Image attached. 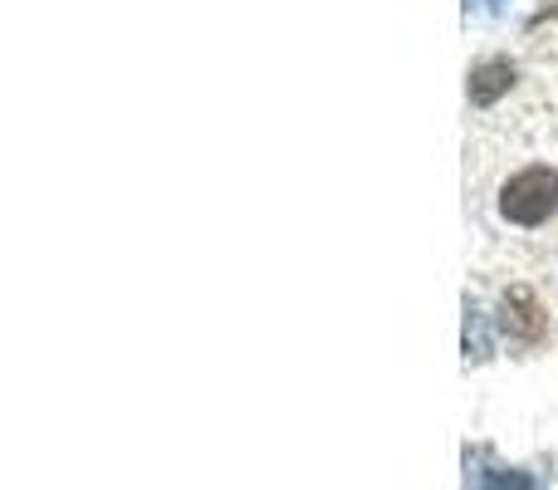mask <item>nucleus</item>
I'll return each instance as SVG.
<instances>
[{
	"instance_id": "obj_1",
	"label": "nucleus",
	"mask_w": 558,
	"mask_h": 490,
	"mask_svg": "<svg viewBox=\"0 0 558 490\" xmlns=\"http://www.w3.org/2000/svg\"><path fill=\"white\" fill-rule=\"evenodd\" d=\"M558 206V172L554 167H524L520 177H510V187L500 192V212L514 226H539L549 222Z\"/></svg>"
},
{
	"instance_id": "obj_2",
	"label": "nucleus",
	"mask_w": 558,
	"mask_h": 490,
	"mask_svg": "<svg viewBox=\"0 0 558 490\" xmlns=\"http://www.w3.org/2000/svg\"><path fill=\"white\" fill-rule=\"evenodd\" d=\"M500 324H505V334H510V344H539L544 338V328H549V314H544V304L530 295L524 285H514L510 295L500 299Z\"/></svg>"
},
{
	"instance_id": "obj_3",
	"label": "nucleus",
	"mask_w": 558,
	"mask_h": 490,
	"mask_svg": "<svg viewBox=\"0 0 558 490\" xmlns=\"http://www.w3.org/2000/svg\"><path fill=\"white\" fill-rule=\"evenodd\" d=\"M510 84H514V69H510V59H485V64H475L471 69V104H495L500 94H510Z\"/></svg>"
},
{
	"instance_id": "obj_4",
	"label": "nucleus",
	"mask_w": 558,
	"mask_h": 490,
	"mask_svg": "<svg viewBox=\"0 0 558 490\" xmlns=\"http://www.w3.org/2000/svg\"><path fill=\"white\" fill-rule=\"evenodd\" d=\"M465 358H490V338H485V319L481 309H465Z\"/></svg>"
},
{
	"instance_id": "obj_5",
	"label": "nucleus",
	"mask_w": 558,
	"mask_h": 490,
	"mask_svg": "<svg viewBox=\"0 0 558 490\" xmlns=\"http://www.w3.org/2000/svg\"><path fill=\"white\" fill-rule=\"evenodd\" d=\"M481 490H539V486H534L530 471H485Z\"/></svg>"
}]
</instances>
